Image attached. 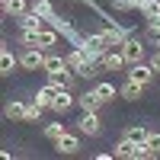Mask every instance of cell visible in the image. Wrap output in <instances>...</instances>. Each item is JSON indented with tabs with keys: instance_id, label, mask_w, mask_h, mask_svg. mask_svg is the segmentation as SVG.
Masks as SVG:
<instances>
[{
	"instance_id": "obj_1",
	"label": "cell",
	"mask_w": 160,
	"mask_h": 160,
	"mask_svg": "<svg viewBox=\"0 0 160 160\" xmlns=\"http://www.w3.org/2000/svg\"><path fill=\"white\" fill-rule=\"evenodd\" d=\"M109 26L102 29V42H106V48H122V42L128 38V32L122 29V26H115V19H106Z\"/></svg>"
},
{
	"instance_id": "obj_2",
	"label": "cell",
	"mask_w": 160,
	"mask_h": 160,
	"mask_svg": "<svg viewBox=\"0 0 160 160\" xmlns=\"http://www.w3.org/2000/svg\"><path fill=\"white\" fill-rule=\"evenodd\" d=\"M45 48H26L22 55H19V68L26 71H42L45 68V55H42Z\"/></svg>"
},
{
	"instance_id": "obj_3",
	"label": "cell",
	"mask_w": 160,
	"mask_h": 160,
	"mask_svg": "<svg viewBox=\"0 0 160 160\" xmlns=\"http://www.w3.org/2000/svg\"><path fill=\"white\" fill-rule=\"evenodd\" d=\"M154 68L151 64H144V61H138V64H131V71H128V80H135V83H141V87H148L151 80H154Z\"/></svg>"
},
{
	"instance_id": "obj_4",
	"label": "cell",
	"mask_w": 160,
	"mask_h": 160,
	"mask_svg": "<svg viewBox=\"0 0 160 160\" xmlns=\"http://www.w3.org/2000/svg\"><path fill=\"white\" fill-rule=\"evenodd\" d=\"M122 55H125L128 64H138V61H144V45L138 38H125L122 42Z\"/></svg>"
},
{
	"instance_id": "obj_5",
	"label": "cell",
	"mask_w": 160,
	"mask_h": 160,
	"mask_svg": "<svg viewBox=\"0 0 160 160\" xmlns=\"http://www.w3.org/2000/svg\"><path fill=\"white\" fill-rule=\"evenodd\" d=\"M77 128L83 131V135H90V138H96L99 131H102V125H99L96 112H83V115H80V122H77Z\"/></svg>"
},
{
	"instance_id": "obj_6",
	"label": "cell",
	"mask_w": 160,
	"mask_h": 160,
	"mask_svg": "<svg viewBox=\"0 0 160 160\" xmlns=\"http://www.w3.org/2000/svg\"><path fill=\"white\" fill-rule=\"evenodd\" d=\"M99 64H102L106 71H122V68H125L128 61H125V55H122V48H115V51L109 48V51L102 55V61H99Z\"/></svg>"
},
{
	"instance_id": "obj_7",
	"label": "cell",
	"mask_w": 160,
	"mask_h": 160,
	"mask_svg": "<svg viewBox=\"0 0 160 160\" xmlns=\"http://www.w3.org/2000/svg\"><path fill=\"white\" fill-rule=\"evenodd\" d=\"M141 144H144V141H141ZM112 157H131V160H135V157H138V141L122 138V141L112 148Z\"/></svg>"
},
{
	"instance_id": "obj_8",
	"label": "cell",
	"mask_w": 160,
	"mask_h": 160,
	"mask_svg": "<svg viewBox=\"0 0 160 160\" xmlns=\"http://www.w3.org/2000/svg\"><path fill=\"white\" fill-rule=\"evenodd\" d=\"M68 90H71V87H64V90H58V93H55V102H51V109H55V112H61V115H64V112H68L71 106L77 102V99L71 96Z\"/></svg>"
},
{
	"instance_id": "obj_9",
	"label": "cell",
	"mask_w": 160,
	"mask_h": 160,
	"mask_svg": "<svg viewBox=\"0 0 160 160\" xmlns=\"http://www.w3.org/2000/svg\"><path fill=\"white\" fill-rule=\"evenodd\" d=\"M55 144H58V148H55V151H58V154H68V157L80 151V141H77L74 135H68V131H64V135H61V138H58Z\"/></svg>"
},
{
	"instance_id": "obj_10",
	"label": "cell",
	"mask_w": 160,
	"mask_h": 160,
	"mask_svg": "<svg viewBox=\"0 0 160 160\" xmlns=\"http://www.w3.org/2000/svg\"><path fill=\"white\" fill-rule=\"evenodd\" d=\"M77 102H80V109H83V112H96L99 106H102V99L96 96V90H90V93H80V96H77Z\"/></svg>"
},
{
	"instance_id": "obj_11",
	"label": "cell",
	"mask_w": 160,
	"mask_h": 160,
	"mask_svg": "<svg viewBox=\"0 0 160 160\" xmlns=\"http://www.w3.org/2000/svg\"><path fill=\"white\" fill-rule=\"evenodd\" d=\"M16 19H19V29H35V32L42 29V22H45V19L35 13V10H26L22 16H16Z\"/></svg>"
},
{
	"instance_id": "obj_12",
	"label": "cell",
	"mask_w": 160,
	"mask_h": 160,
	"mask_svg": "<svg viewBox=\"0 0 160 160\" xmlns=\"http://www.w3.org/2000/svg\"><path fill=\"white\" fill-rule=\"evenodd\" d=\"M141 83H135V80H125V83L122 87H118V96H122V99H128V102H135V99H141Z\"/></svg>"
},
{
	"instance_id": "obj_13",
	"label": "cell",
	"mask_w": 160,
	"mask_h": 160,
	"mask_svg": "<svg viewBox=\"0 0 160 160\" xmlns=\"http://www.w3.org/2000/svg\"><path fill=\"white\" fill-rule=\"evenodd\" d=\"M55 93H58V87H55V83H48V87H42V90L35 93V99H32V102H38L42 109H51V102H55Z\"/></svg>"
},
{
	"instance_id": "obj_14",
	"label": "cell",
	"mask_w": 160,
	"mask_h": 160,
	"mask_svg": "<svg viewBox=\"0 0 160 160\" xmlns=\"http://www.w3.org/2000/svg\"><path fill=\"white\" fill-rule=\"evenodd\" d=\"M48 83H55L58 90L71 87V83H74V71H71V68H64V71H58V74H48Z\"/></svg>"
},
{
	"instance_id": "obj_15",
	"label": "cell",
	"mask_w": 160,
	"mask_h": 160,
	"mask_svg": "<svg viewBox=\"0 0 160 160\" xmlns=\"http://www.w3.org/2000/svg\"><path fill=\"white\" fill-rule=\"evenodd\" d=\"M16 64H19V58H13L10 48L0 51V74H13V71H16Z\"/></svg>"
},
{
	"instance_id": "obj_16",
	"label": "cell",
	"mask_w": 160,
	"mask_h": 160,
	"mask_svg": "<svg viewBox=\"0 0 160 160\" xmlns=\"http://www.w3.org/2000/svg\"><path fill=\"white\" fill-rule=\"evenodd\" d=\"M64 68H68V58H61V55H48L45 58V74H58V71H64Z\"/></svg>"
},
{
	"instance_id": "obj_17",
	"label": "cell",
	"mask_w": 160,
	"mask_h": 160,
	"mask_svg": "<svg viewBox=\"0 0 160 160\" xmlns=\"http://www.w3.org/2000/svg\"><path fill=\"white\" fill-rule=\"evenodd\" d=\"M3 115H7V118H13V122H22V118H26V106L13 99V102H7V109H3Z\"/></svg>"
},
{
	"instance_id": "obj_18",
	"label": "cell",
	"mask_w": 160,
	"mask_h": 160,
	"mask_svg": "<svg viewBox=\"0 0 160 160\" xmlns=\"http://www.w3.org/2000/svg\"><path fill=\"white\" fill-rule=\"evenodd\" d=\"M48 22H51V29H58V32H64V35H71V38H77V35H74V26H71L68 19H64V16H58V13H55V16H51Z\"/></svg>"
},
{
	"instance_id": "obj_19",
	"label": "cell",
	"mask_w": 160,
	"mask_h": 160,
	"mask_svg": "<svg viewBox=\"0 0 160 160\" xmlns=\"http://www.w3.org/2000/svg\"><path fill=\"white\" fill-rule=\"evenodd\" d=\"M93 90H96V96H99L102 102H112V99L118 96V90H115L112 83H96V87H93Z\"/></svg>"
},
{
	"instance_id": "obj_20",
	"label": "cell",
	"mask_w": 160,
	"mask_h": 160,
	"mask_svg": "<svg viewBox=\"0 0 160 160\" xmlns=\"http://www.w3.org/2000/svg\"><path fill=\"white\" fill-rule=\"evenodd\" d=\"M32 10H35V13H38V16H42L45 22L55 16V7H51V0H35V3H32Z\"/></svg>"
},
{
	"instance_id": "obj_21",
	"label": "cell",
	"mask_w": 160,
	"mask_h": 160,
	"mask_svg": "<svg viewBox=\"0 0 160 160\" xmlns=\"http://www.w3.org/2000/svg\"><path fill=\"white\" fill-rule=\"evenodd\" d=\"M148 135H151V131L144 128V125H128V128H125V138L138 141V144H141V141H148Z\"/></svg>"
},
{
	"instance_id": "obj_22",
	"label": "cell",
	"mask_w": 160,
	"mask_h": 160,
	"mask_svg": "<svg viewBox=\"0 0 160 160\" xmlns=\"http://www.w3.org/2000/svg\"><path fill=\"white\" fill-rule=\"evenodd\" d=\"M38 32H42V29H38ZM38 32H35V29H22V32H19V42H22L26 48H42V45H38Z\"/></svg>"
},
{
	"instance_id": "obj_23",
	"label": "cell",
	"mask_w": 160,
	"mask_h": 160,
	"mask_svg": "<svg viewBox=\"0 0 160 160\" xmlns=\"http://www.w3.org/2000/svg\"><path fill=\"white\" fill-rule=\"evenodd\" d=\"M3 10L10 16H22L26 13V0H3Z\"/></svg>"
},
{
	"instance_id": "obj_24",
	"label": "cell",
	"mask_w": 160,
	"mask_h": 160,
	"mask_svg": "<svg viewBox=\"0 0 160 160\" xmlns=\"http://www.w3.org/2000/svg\"><path fill=\"white\" fill-rule=\"evenodd\" d=\"M55 42H58V29H42L38 32V45L42 48H51Z\"/></svg>"
},
{
	"instance_id": "obj_25",
	"label": "cell",
	"mask_w": 160,
	"mask_h": 160,
	"mask_svg": "<svg viewBox=\"0 0 160 160\" xmlns=\"http://www.w3.org/2000/svg\"><path fill=\"white\" fill-rule=\"evenodd\" d=\"M141 13H144L148 19H160V0H148V3L141 7Z\"/></svg>"
},
{
	"instance_id": "obj_26",
	"label": "cell",
	"mask_w": 160,
	"mask_h": 160,
	"mask_svg": "<svg viewBox=\"0 0 160 160\" xmlns=\"http://www.w3.org/2000/svg\"><path fill=\"white\" fill-rule=\"evenodd\" d=\"M38 118H42V106H38V102L26 106V118H22V122H38Z\"/></svg>"
},
{
	"instance_id": "obj_27",
	"label": "cell",
	"mask_w": 160,
	"mask_h": 160,
	"mask_svg": "<svg viewBox=\"0 0 160 160\" xmlns=\"http://www.w3.org/2000/svg\"><path fill=\"white\" fill-rule=\"evenodd\" d=\"M45 135H48L51 141H58V138L64 135V125H61V122H51V125H45Z\"/></svg>"
},
{
	"instance_id": "obj_28",
	"label": "cell",
	"mask_w": 160,
	"mask_h": 160,
	"mask_svg": "<svg viewBox=\"0 0 160 160\" xmlns=\"http://www.w3.org/2000/svg\"><path fill=\"white\" fill-rule=\"evenodd\" d=\"M144 144H148V148L154 151V157L160 154V131H151V135H148V141H144Z\"/></svg>"
},
{
	"instance_id": "obj_29",
	"label": "cell",
	"mask_w": 160,
	"mask_h": 160,
	"mask_svg": "<svg viewBox=\"0 0 160 160\" xmlns=\"http://www.w3.org/2000/svg\"><path fill=\"white\" fill-rule=\"evenodd\" d=\"M148 35L154 38V42L160 38V19H151V26H148Z\"/></svg>"
},
{
	"instance_id": "obj_30",
	"label": "cell",
	"mask_w": 160,
	"mask_h": 160,
	"mask_svg": "<svg viewBox=\"0 0 160 160\" xmlns=\"http://www.w3.org/2000/svg\"><path fill=\"white\" fill-rule=\"evenodd\" d=\"M151 68H154V71H157V74H160V51H157V55H154V58H151Z\"/></svg>"
},
{
	"instance_id": "obj_31",
	"label": "cell",
	"mask_w": 160,
	"mask_h": 160,
	"mask_svg": "<svg viewBox=\"0 0 160 160\" xmlns=\"http://www.w3.org/2000/svg\"><path fill=\"white\" fill-rule=\"evenodd\" d=\"M128 3H131V10H141L144 3H148V0H128Z\"/></svg>"
},
{
	"instance_id": "obj_32",
	"label": "cell",
	"mask_w": 160,
	"mask_h": 160,
	"mask_svg": "<svg viewBox=\"0 0 160 160\" xmlns=\"http://www.w3.org/2000/svg\"><path fill=\"white\" fill-rule=\"evenodd\" d=\"M157 45H160V38H157Z\"/></svg>"
}]
</instances>
